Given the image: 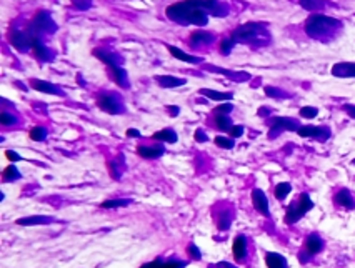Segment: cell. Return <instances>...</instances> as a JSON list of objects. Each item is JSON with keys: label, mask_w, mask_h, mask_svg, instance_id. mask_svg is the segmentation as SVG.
<instances>
[{"label": "cell", "mask_w": 355, "mask_h": 268, "mask_svg": "<svg viewBox=\"0 0 355 268\" xmlns=\"http://www.w3.org/2000/svg\"><path fill=\"white\" fill-rule=\"evenodd\" d=\"M325 248V242L324 238L320 237L318 233H310L307 238H305L304 242V251H300V255H298V260H300L302 263L309 262L310 257H315V255L320 253L322 250Z\"/></svg>", "instance_id": "cell-5"}, {"label": "cell", "mask_w": 355, "mask_h": 268, "mask_svg": "<svg viewBox=\"0 0 355 268\" xmlns=\"http://www.w3.org/2000/svg\"><path fill=\"white\" fill-rule=\"evenodd\" d=\"M290 192H292V185H290L289 182H280V184H277L275 188H273V195H275V198L278 202H284L285 198L289 197Z\"/></svg>", "instance_id": "cell-30"}, {"label": "cell", "mask_w": 355, "mask_h": 268, "mask_svg": "<svg viewBox=\"0 0 355 268\" xmlns=\"http://www.w3.org/2000/svg\"><path fill=\"white\" fill-rule=\"evenodd\" d=\"M215 145L219 148H224V150H230L235 147V140L232 139V137H225V135H219L215 137Z\"/></svg>", "instance_id": "cell-34"}, {"label": "cell", "mask_w": 355, "mask_h": 268, "mask_svg": "<svg viewBox=\"0 0 355 268\" xmlns=\"http://www.w3.org/2000/svg\"><path fill=\"white\" fill-rule=\"evenodd\" d=\"M340 27L342 23L338 20L327 17V15H310L309 20L305 22V32L312 39H324Z\"/></svg>", "instance_id": "cell-2"}, {"label": "cell", "mask_w": 355, "mask_h": 268, "mask_svg": "<svg viewBox=\"0 0 355 268\" xmlns=\"http://www.w3.org/2000/svg\"><path fill=\"white\" fill-rule=\"evenodd\" d=\"M332 75L340 77V79H349V77H355V63L354 62L335 63L332 67Z\"/></svg>", "instance_id": "cell-17"}, {"label": "cell", "mask_w": 355, "mask_h": 268, "mask_svg": "<svg viewBox=\"0 0 355 268\" xmlns=\"http://www.w3.org/2000/svg\"><path fill=\"white\" fill-rule=\"evenodd\" d=\"M330 128L329 127H313V125H304L297 130V135L302 139H315L318 142H325L330 139Z\"/></svg>", "instance_id": "cell-9"}, {"label": "cell", "mask_w": 355, "mask_h": 268, "mask_svg": "<svg viewBox=\"0 0 355 268\" xmlns=\"http://www.w3.org/2000/svg\"><path fill=\"white\" fill-rule=\"evenodd\" d=\"M209 70H212V72H219V74H224V75H229L230 79H235V80H249L250 79V75L249 74H245V72H239V74H233V72H229V70H224V68H220V67H209Z\"/></svg>", "instance_id": "cell-32"}, {"label": "cell", "mask_w": 355, "mask_h": 268, "mask_svg": "<svg viewBox=\"0 0 355 268\" xmlns=\"http://www.w3.org/2000/svg\"><path fill=\"white\" fill-rule=\"evenodd\" d=\"M22 178V173L14 164H10L9 166H5L2 172V182L3 184H10V182H17Z\"/></svg>", "instance_id": "cell-25"}, {"label": "cell", "mask_w": 355, "mask_h": 268, "mask_svg": "<svg viewBox=\"0 0 355 268\" xmlns=\"http://www.w3.org/2000/svg\"><path fill=\"white\" fill-rule=\"evenodd\" d=\"M229 135H230L232 139H239V137L244 135V127H242V125H233V127L229 130Z\"/></svg>", "instance_id": "cell-42"}, {"label": "cell", "mask_w": 355, "mask_h": 268, "mask_svg": "<svg viewBox=\"0 0 355 268\" xmlns=\"http://www.w3.org/2000/svg\"><path fill=\"white\" fill-rule=\"evenodd\" d=\"M213 40V34L210 32H205V30H195L192 32L190 35V42L192 45H199V43H209Z\"/></svg>", "instance_id": "cell-29"}, {"label": "cell", "mask_w": 355, "mask_h": 268, "mask_svg": "<svg viewBox=\"0 0 355 268\" xmlns=\"http://www.w3.org/2000/svg\"><path fill=\"white\" fill-rule=\"evenodd\" d=\"M265 265L267 268H289V262L284 255L269 251V253H265Z\"/></svg>", "instance_id": "cell-18"}, {"label": "cell", "mask_w": 355, "mask_h": 268, "mask_svg": "<svg viewBox=\"0 0 355 268\" xmlns=\"http://www.w3.org/2000/svg\"><path fill=\"white\" fill-rule=\"evenodd\" d=\"M207 268H239V267H235L230 262H217V263H210Z\"/></svg>", "instance_id": "cell-44"}, {"label": "cell", "mask_w": 355, "mask_h": 268, "mask_svg": "<svg viewBox=\"0 0 355 268\" xmlns=\"http://www.w3.org/2000/svg\"><path fill=\"white\" fill-rule=\"evenodd\" d=\"M137 153L145 160H157L165 153V147L162 144L157 145H139L137 147Z\"/></svg>", "instance_id": "cell-14"}, {"label": "cell", "mask_w": 355, "mask_h": 268, "mask_svg": "<svg viewBox=\"0 0 355 268\" xmlns=\"http://www.w3.org/2000/svg\"><path fill=\"white\" fill-rule=\"evenodd\" d=\"M155 82L164 88H175V87H182L187 83L185 79H179V77H172V75H155Z\"/></svg>", "instance_id": "cell-19"}, {"label": "cell", "mask_w": 355, "mask_h": 268, "mask_svg": "<svg viewBox=\"0 0 355 268\" xmlns=\"http://www.w3.org/2000/svg\"><path fill=\"white\" fill-rule=\"evenodd\" d=\"M252 205L260 215L264 217H270V206H269V198L265 195L264 190L260 188H253L252 190Z\"/></svg>", "instance_id": "cell-11"}, {"label": "cell", "mask_w": 355, "mask_h": 268, "mask_svg": "<svg viewBox=\"0 0 355 268\" xmlns=\"http://www.w3.org/2000/svg\"><path fill=\"white\" fill-rule=\"evenodd\" d=\"M233 215L232 212H227V210H222L219 215H215V223H217V228L220 231H225L230 228V223H232Z\"/></svg>", "instance_id": "cell-27"}, {"label": "cell", "mask_w": 355, "mask_h": 268, "mask_svg": "<svg viewBox=\"0 0 355 268\" xmlns=\"http://www.w3.org/2000/svg\"><path fill=\"white\" fill-rule=\"evenodd\" d=\"M108 70H110V77L114 79L115 83H119L120 87H124V88L128 87L127 72H125L119 63H117V65H110V67H108Z\"/></svg>", "instance_id": "cell-22"}, {"label": "cell", "mask_w": 355, "mask_h": 268, "mask_svg": "<svg viewBox=\"0 0 355 268\" xmlns=\"http://www.w3.org/2000/svg\"><path fill=\"white\" fill-rule=\"evenodd\" d=\"M215 127L220 130V132H229L233 124L232 120L229 119V115H222V113H215Z\"/></svg>", "instance_id": "cell-31"}, {"label": "cell", "mask_w": 355, "mask_h": 268, "mask_svg": "<svg viewBox=\"0 0 355 268\" xmlns=\"http://www.w3.org/2000/svg\"><path fill=\"white\" fill-rule=\"evenodd\" d=\"M193 139H195V142H200V144H204V142H207V140H209V137L205 135L204 130L197 128V130H195V135H193Z\"/></svg>", "instance_id": "cell-45"}, {"label": "cell", "mask_w": 355, "mask_h": 268, "mask_svg": "<svg viewBox=\"0 0 355 268\" xmlns=\"http://www.w3.org/2000/svg\"><path fill=\"white\" fill-rule=\"evenodd\" d=\"M32 48H34V54L37 57L39 60H42V62H47V60H50V52L47 50V47L43 45L42 42H40L39 37H32Z\"/></svg>", "instance_id": "cell-23"}, {"label": "cell", "mask_w": 355, "mask_h": 268, "mask_svg": "<svg viewBox=\"0 0 355 268\" xmlns=\"http://www.w3.org/2000/svg\"><path fill=\"white\" fill-rule=\"evenodd\" d=\"M107 166H108V172H110V175H112V178H114V180H120V178H122V172H124V170L120 168L119 162L110 160V162H107Z\"/></svg>", "instance_id": "cell-36"}, {"label": "cell", "mask_w": 355, "mask_h": 268, "mask_svg": "<svg viewBox=\"0 0 355 268\" xmlns=\"http://www.w3.org/2000/svg\"><path fill=\"white\" fill-rule=\"evenodd\" d=\"M300 5L309 12H317L325 7L324 0H300Z\"/></svg>", "instance_id": "cell-33"}, {"label": "cell", "mask_w": 355, "mask_h": 268, "mask_svg": "<svg viewBox=\"0 0 355 268\" xmlns=\"http://www.w3.org/2000/svg\"><path fill=\"white\" fill-rule=\"evenodd\" d=\"M30 87L35 88V90H39V92L55 93V95H59V97H63V92L50 82H43V80H35L34 79V80H30Z\"/></svg>", "instance_id": "cell-20"}, {"label": "cell", "mask_w": 355, "mask_h": 268, "mask_svg": "<svg viewBox=\"0 0 355 268\" xmlns=\"http://www.w3.org/2000/svg\"><path fill=\"white\" fill-rule=\"evenodd\" d=\"M59 220L54 217H47V215H29V217H22L17 218L15 223L19 227H35V225H52V223H57Z\"/></svg>", "instance_id": "cell-13"}, {"label": "cell", "mask_w": 355, "mask_h": 268, "mask_svg": "<svg viewBox=\"0 0 355 268\" xmlns=\"http://www.w3.org/2000/svg\"><path fill=\"white\" fill-rule=\"evenodd\" d=\"M167 50L170 52V54L175 57V59L182 60V62H187V63H200L202 59L200 57H192V55H187L185 52H182L180 48L177 47H172V45H167Z\"/></svg>", "instance_id": "cell-26"}, {"label": "cell", "mask_w": 355, "mask_h": 268, "mask_svg": "<svg viewBox=\"0 0 355 268\" xmlns=\"http://www.w3.org/2000/svg\"><path fill=\"white\" fill-rule=\"evenodd\" d=\"M233 110V105L232 103H222L219 107L215 108V113H222V115H229Z\"/></svg>", "instance_id": "cell-43"}, {"label": "cell", "mask_w": 355, "mask_h": 268, "mask_svg": "<svg viewBox=\"0 0 355 268\" xmlns=\"http://www.w3.org/2000/svg\"><path fill=\"white\" fill-rule=\"evenodd\" d=\"M200 93L210 100H217V102H227V100H232L233 97L230 92H217V90H212V88H202Z\"/></svg>", "instance_id": "cell-24"}, {"label": "cell", "mask_w": 355, "mask_h": 268, "mask_svg": "<svg viewBox=\"0 0 355 268\" xmlns=\"http://www.w3.org/2000/svg\"><path fill=\"white\" fill-rule=\"evenodd\" d=\"M232 253H233V258H235V262H245V258H247L249 255V240L245 235H237L235 238H233V243H232Z\"/></svg>", "instance_id": "cell-12"}, {"label": "cell", "mask_w": 355, "mask_h": 268, "mask_svg": "<svg viewBox=\"0 0 355 268\" xmlns=\"http://www.w3.org/2000/svg\"><path fill=\"white\" fill-rule=\"evenodd\" d=\"M125 135H127L128 139H137V137H140V132L135 128H128L127 132H125Z\"/></svg>", "instance_id": "cell-47"}, {"label": "cell", "mask_w": 355, "mask_h": 268, "mask_svg": "<svg viewBox=\"0 0 355 268\" xmlns=\"http://www.w3.org/2000/svg\"><path fill=\"white\" fill-rule=\"evenodd\" d=\"M233 45H235V40H233L232 37L230 39H224L220 42V52H222V54H225V55L230 54Z\"/></svg>", "instance_id": "cell-39"}, {"label": "cell", "mask_w": 355, "mask_h": 268, "mask_svg": "<svg viewBox=\"0 0 355 268\" xmlns=\"http://www.w3.org/2000/svg\"><path fill=\"white\" fill-rule=\"evenodd\" d=\"M265 93L269 97H273V99H287V97H290L287 92L278 90V88H273V87H265Z\"/></svg>", "instance_id": "cell-37"}, {"label": "cell", "mask_w": 355, "mask_h": 268, "mask_svg": "<svg viewBox=\"0 0 355 268\" xmlns=\"http://www.w3.org/2000/svg\"><path fill=\"white\" fill-rule=\"evenodd\" d=\"M207 14L205 0H182L167 7V17L182 25H207Z\"/></svg>", "instance_id": "cell-1"}, {"label": "cell", "mask_w": 355, "mask_h": 268, "mask_svg": "<svg viewBox=\"0 0 355 268\" xmlns=\"http://www.w3.org/2000/svg\"><path fill=\"white\" fill-rule=\"evenodd\" d=\"M334 204L337 206H342V208H345V210H354L355 197L349 188H340V190H337L335 195H334Z\"/></svg>", "instance_id": "cell-15"}, {"label": "cell", "mask_w": 355, "mask_h": 268, "mask_svg": "<svg viewBox=\"0 0 355 268\" xmlns=\"http://www.w3.org/2000/svg\"><path fill=\"white\" fill-rule=\"evenodd\" d=\"M318 115V108L315 107H304V108H300V117L302 119H315V117Z\"/></svg>", "instance_id": "cell-38"}, {"label": "cell", "mask_w": 355, "mask_h": 268, "mask_svg": "<svg viewBox=\"0 0 355 268\" xmlns=\"http://www.w3.org/2000/svg\"><path fill=\"white\" fill-rule=\"evenodd\" d=\"M300 128V124L295 119H289V117H275L270 120V130H269V139H275L280 132H297Z\"/></svg>", "instance_id": "cell-6"}, {"label": "cell", "mask_w": 355, "mask_h": 268, "mask_svg": "<svg viewBox=\"0 0 355 268\" xmlns=\"http://www.w3.org/2000/svg\"><path fill=\"white\" fill-rule=\"evenodd\" d=\"M55 30H57V25L54 23V20H52L50 15H48L47 12H39V14L35 15L34 22L30 23L29 34L32 37H39L40 32H55Z\"/></svg>", "instance_id": "cell-7"}, {"label": "cell", "mask_w": 355, "mask_h": 268, "mask_svg": "<svg viewBox=\"0 0 355 268\" xmlns=\"http://www.w3.org/2000/svg\"><path fill=\"white\" fill-rule=\"evenodd\" d=\"M134 204L132 198H112V200H105L100 204V208H124Z\"/></svg>", "instance_id": "cell-28"}, {"label": "cell", "mask_w": 355, "mask_h": 268, "mask_svg": "<svg viewBox=\"0 0 355 268\" xmlns=\"http://www.w3.org/2000/svg\"><path fill=\"white\" fill-rule=\"evenodd\" d=\"M5 157L9 158L10 162H20V160H22V155H19V153L14 152V150H5Z\"/></svg>", "instance_id": "cell-46"}, {"label": "cell", "mask_w": 355, "mask_h": 268, "mask_svg": "<svg viewBox=\"0 0 355 268\" xmlns=\"http://www.w3.org/2000/svg\"><path fill=\"white\" fill-rule=\"evenodd\" d=\"M29 137H30V140H34V142H43L47 139V128L45 127H34V128H30Z\"/></svg>", "instance_id": "cell-35"}, {"label": "cell", "mask_w": 355, "mask_h": 268, "mask_svg": "<svg viewBox=\"0 0 355 268\" xmlns=\"http://www.w3.org/2000/svg\"><path fill=\"white\" fill-rule=\"evenodd\" d=\"M187 262L179 258H167V260H154L150 263H145L140 268H185Z\"/></svg>", "instance_id": "cell-16"}, {"label": "cell", "mask_w": 355, "mask_h": 268, "mask_svg": "<svg viewBox=\"0 0 355 268\" xmlns=\"http://www.w3.org/2000/svg\"><path fill=\"white\" fill-rule=\"evenodd\" d=\"M344 110L349 113V115L352 117V119H355V105L347 103V105H344Z\"/></svg>", "instance_id": "cell-48"}, {"label": "cell", "mask_w": 355, "mask_h": 268, "mask_svg": "<svg viewBox=\"0 0 355 268\" xmlns=\"http://www.w3.org/2000/svg\"><path fill=\"white\" fill-rule=\"evenodd\" d=\"M15 122H17V119H15V117L12 115V113L5 112V110H3L2 113H0V124H2V125H5V127H7V125H14Z\"/></svg>", "instance_id": "cell-41"}, {"label": "cell", "mask_w": 355, "mask_h": 268, "mask_svg": "<svg viewBox=\"0 0 355 268\" xmlns=\"http://www.w3.org/2000/svg\"><path fill=\"white\" fill-rule=\"evenodd\" d=\"M152 139L160 142V144H175V142L179 140V135H177L175 130H172V128H162V130H159V132H155L154 135H152Z\"/></svg>", "instance_id": "cell-21"}, {"label": "cell", "mask_w": 355, "mask_h": 268, "mask_svg": "<svg viewBox=\"0 0 355 268\" xmlns=\"http://www.w3.org/2000/svg\"><path fill=\"white\" fill-rule=\"evenodd\" d=\"M167 108H168V113H170L172 117L179 115V107H167Z\"/></svg>", "instance_id": "cell-49"}, {"label": "cell", "mask_w": 355, "mask_h": 268, "mask_svg": "<svg viewBox=\"0 0 355 268\" xmlns=\"http://www.w3.org/2000/svg\"><path fill=\"white\" fill-rule=\"evenodd\" d=\"M265 34V28L260 25V23H245L239 28H235L232 34V39L237 42L242 43H252L257 42V40H262Z\"/></svg>", "instance_id": "cell-4"}, {"label": "cell", "mask_w": 355, "mask_h": 268, "mask_svg": "<svg viewBox=\"0 0 355 268\" xmlns=\"http://www.w3.org/2000/svg\"><path fill=\"white\" fill-rule=\"evenodd\" d=\"M312 208H313V202H312V198H310V195L305 192L300 193L295 200L289 205L287 212H285V217H284V222L287 223V225H293V223H297L298 220H302Z\"/></svg>", "instance_id": "cell-3"}, {"label": "cell", "mask_w": 355, "mask_h": 268, "mask_svg": "<svg viewBox=\"0 0 355 268\" xmlns=\"http://www.w3.org/2000/svg\"><path fill=\"white\" fill-rule=\"evenodd\" d=\"M9 40L19 52H25L27 48L32 47V35L29 32H22V30H17V28H12L9 32Z\"/></svg>", "instance_id": "cell-10"}, {"label": "cell", "mask_w": 355, "mask_h": 268, "mask_svg": "<svg viewBox=\"0 0 355 268\" xmlns=\"http://www.w3.org/2000/svg\"><path fill=\"white\" fill-rule=\"evenodd\" d=\"M187 255L190 257L192 260H202V251L199 247L195 245V243H188L187 247Z\"/></svg>", "instance_id": "cell-40"}, {"label": "cell", "mask_w": 355, "mask_h": 268, "mask_svg": "<svg viewBox=\"0 0 355 268\" xmlns=\"http://www.w3.org/2000/svg\"><path fill=\"white\" fill-rule=\"evenodd\" d=\"M97 105H99V108H102L104 112L112 113V115H119V113L125 112L124 103L117 99L115 93H102V95L99 97V100H97Z\"/></svg>", "instance_id": "cell-8"}]
</instances>
